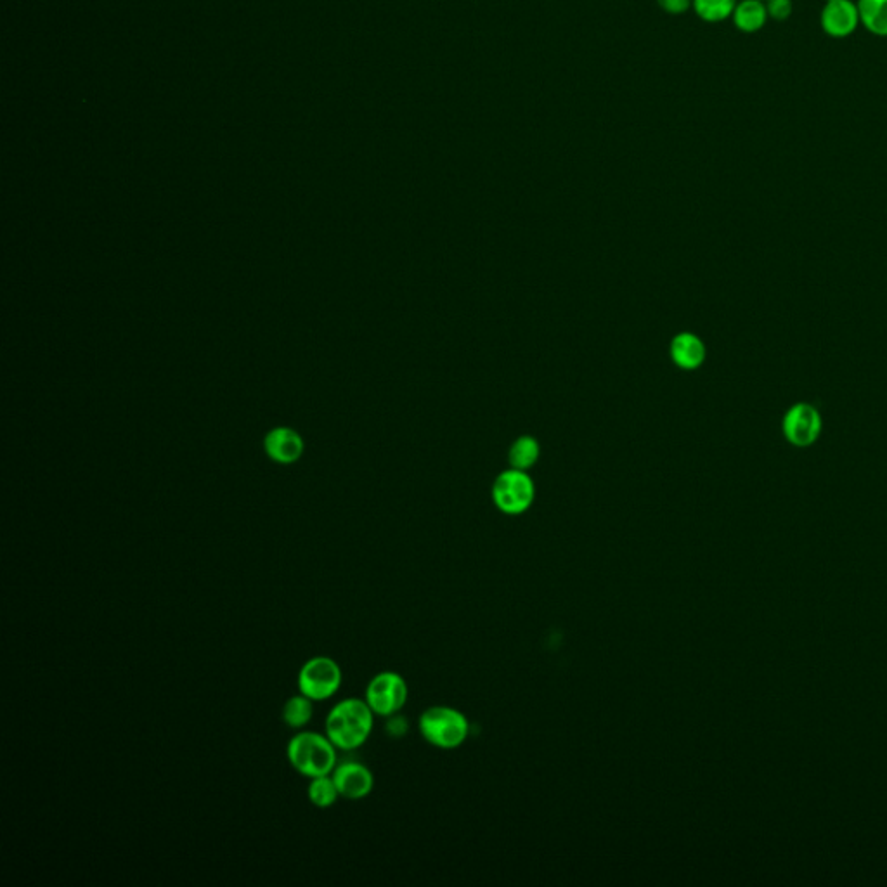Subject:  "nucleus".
I'll return each instance as SVG.
<instances>
[{"instance_id": "nucleus-9", "label": "nucleus", "mask_w": 887, "mask_h": 887, "mask_svg": "<svg viewBox=\"0 0 887 887\" xmlns=\"http://www.w3.org/2000/svg\"><path fill=\"white\" fill-rule=\"evenodd\" d=\"M820 25L823 32L832 39H846L856 32L860 26L858 4L853 0H834L827 2L820 14Z\"/></svg>"}, {"instance_id": "nucleus-20", "label": "nucleus", "mask_w": 887, "mask_h": 887, "mask_svg": "<svg viewBox=\"0 0 887 887\" xmlns=\"http://www.w3.org/2000/svg\"><path fill=\"white\" fill-rule=\"evenodd\" d=\"M385 728H387V733H389L390 737H404L406 732H408V723L399 714H394V716H389V721H387Z\"/></svg>"}, {"instance_id": "nucleus-4", "label": "nucleus", "mask_w": 887, "mask_h": 887, "mask_svg": "<svg viewBox=\"0 0 887 887\" xmlns=\"http://www.w3.org/2000/svg\"><path fill=\"white\" fill-rule=\"evenodd\" d=\"M342 687V669L326 655L312 657L300 667L298 690L312 700H328Z\"/></svg>"}, {"instance_id": "nucleus-18", "label": "nucleus", "mask_w": 887, "mask_h": 887, "mask_svg": "<svg viewBox=\"0 0 887 887\" xmlns=\"http://www.w3.org/2000/svg\"><path fill=\"white\" fill-rule=\"evenodd\" d=\"M764 4H766L770 20L775 21L789 20L792 9H794L792 0H764Z\"/></svg>"}, {"instance_id": "nucleus-8", "label": "nucleus", "mask_w": 887, "mask_h": 887, "mask_svg": "<svg viewBox=\"0 0 887 887\" xmlns=\"http://www.w3.org/2000/svg\"><path fill=\"white\" fill-rule=\"evenodd\" d=\"M331 777L337 784L340 797H345L350 801L370 796L371 790L375 787V777H373L370 768L364 764L356 763V761L337 764Z\"/></svg>"}, {"instance_id": "nucleus-11", "label": "nucleus", "mask_w": 887, "mask_h": 887, "mask_svg": "<svg viewBox=\"0 0 887 887\" xmlns=\"http://www.w3.org/2000/svg\"><path fill=\"white\" fill-rule=\"evenodd\" d=\"M671 357L680 368L695 370L706 359V347L702 344V340L692 333H681L671 344Z\"/></svg>"}, {"instance_id": "nucleus-13", "label": "nucleus", "mask_w": 887, "mask_h": 887, "mask_svg": "<svg viewBox=\"0 0 887 887\" xmlns=\"http://www.w3.org/2000/svg\"><path fill=\"white\" fill-rule=\"evenodd\" d=\"M860 25L875 37H887V0H860Z\"/></svg>"}, {"instance_id": "nucleus-10", "label": "nucleus", "mask_w": 887, "mask_h": 887, "mask_svg": "<svg viewBox=\"0 0 887 887\" xmlns=\"http://www.w3.org/2000/svg\"><path fill=\"white\" fill-rule=\"evenodd\" d=\"M302 447H304L302 439L290 428H278L267 435V454L271 456L272 460L283 463V465H290L293 461H297L302 454Z\"/></svg>"}, {"instance_id": "nucleus-14", "label": "nucleus", "mask_w": 887, "mask_h": 887, "mask_svg": "<svg viewBox=\"0 0 887 887\" xmlns=\"http://www.w3.org/2000/svg\"><path fill=\"white\" fill-rule=\"evenodd\" d=\"M312 702L314 700L305 697L304 693H298V695H293V697L286 700L285 706H283V721H285V725L288 728H295V730H300V728L309 725L312 714H314Z\"/></svg>"}, {"instance_id": "nucleus-16", "label": "nucleus", "mask_w": 887, "mask_h": 887, "mask_svg": "<svg viewBox=\"0 0 887 887\" xmlns=\"http://www.w3.org/2000/svg\"><path fill=\"white\" fill-rule=\"evenodd\" d=\"M338 797H340V792H338L337 784H335V780H333L331 775L311 778L309 799H311V803L316 808L328 810L333 804L337 803Z\"/></svg>"}, {"instance_id": "nucleus-1", "label": "nucleus", "mask_w": 887, "mask_h": 887, "mask_svg": "<svg viewBox=\"0 0 887 887\" xmlns=\"http://www.w3.org/2000/svg\"><path fill=\"white\" fill-rule=\"evenodd\" d=\"M375 725V713L363 699H345L338 702L326 716V735L340 751H354L370 739Z\"/></svg>"}, {"instance_id": "nucleus-2", "label": "nucleus", "mask_w": 887, "mask_h": 887, "mask_svg": "<svg viewBox=\"0 0 887 887\" xmlns=\"http://www.w3.org/2000/svg\"><path fill=\"white\" fill-rule=\"evenodd\" d=\"M286 756L302 777L331 775L337 768V745L326 733L300 732L288 742Z\"/></svg>"}, {"instance_id": "nucleus-12", "label": "nucleus", "mask_w": 887, "mask_h": 887, "mask_svg": "<svg viewBox=\"0 0 887 887\" xmlns=\"http://www.w3.org/2000/svg\"><path fill=\"white\" fill-rule=\"evenodd\" d=\"M733 25L742 33H756L763 30L770 20L764 0H740L732 14Z\"/></svg>"}, {"instance_id": "nucleus-5", "label": "nucleus", "mask_w": 887, "mask_h": 887, "mask_svg": "<svg viewBox=\"0 0 887 887\" xmlns=\"http://www.w3.org/2000/svg\"><path fill=\"white\" fill-rule=\"evenodd\" d=\"M408 697V683L401 674L394 673V671H383L371 678L368 687H366L364 700L368 702V706L376 716L389 718V716L401 713L402 707L406 706V702H408Z\"/></svg>"}, {"instance_id": "nucleus-6", "label": "nucleus", "mask_w": 887, "mask_h": 887, "mask_svg": "<svg viewBox=\"0 0 887 887\" xmlns=\"http://www.w3.org/2000/svg\"><path fill=\"white\" fill-rule=\"evenodd\" d=\"M536 489L524 470H508L499 475L493 486V499L496 506L506 515H520L527 512L534 503Z\"/></svg>"}, {"instance_id": "nucleus-19", "label": "nucleus", "mask_w": 887, "mask_h": 887, "mask_svg": "<svg viewBox=\"0 0 887 887\" xmlns=\"http://www.w3.org/2000/svg\"><path fill=\"white\" fill-rule=\"evenodd\" d=\"M655 2L664 13L671 14V16L685 14L693 6V0H655Z\"/></svg>"}, {"instance_id": "nucleus-3", "label": "nucleus", "mask_w": 887, "mask_h": 887, "mask_svg": "<svg viewBox=\"0 0 887 887\" xmlns=\"http://www.w3.org/2000/svg\"><path fill=\"white\" fill-rule=\"evenodd\" d=\"M418 728L428 744L444 751L458 749L470 735L467 716L449 706L428 707L418 719Z\"/></svg>"}, {"instance_id": "nucleus-7", "label": "nucleus", "mask_w": 887, "mask_h": 887, "mask_svg": "<svg viewBox=\"0 0 887 887\" xmlns=\"http://www.w3.org/2000/svg\"><path fill=\"white\" fill-rule=\"evenodd\" d=\"M822 432V416L810 404H796L784 418V434L794 446H810Z\"/></svg>"}, {"instance_id": "nucleus-15", "label": "nucleus", "mask_w": 887, "mask_h": 887, "mask_svg": "<svg viewBox=\"0 0 887 887\" xmlns=\"http://www.w3.org/2000/svg\"><path fill=\"white\" fill-rule=\"evenodd\" d=\"M739 0H693V11L706 23H721L732 18Z\"/></svg>"}, {"instance_id": "nucleus-17", "label": "nucleus", "mask_w": 887, "mask_h": 887, "mask_svg": "<svg viewBox=\"0 0 887 887\" xmlns=\"http://www.w3.org/2000/svg\"><path fill=\"white\" fill-rule=\"evenodd\" d=\"M539 458L538 442L531 437H520L510 449V463L517 470L531 468Z\"/></svg>"}, {"instance_id": "nucleus-21", "label": "nucleus", "mask_w": 887, "mask_h": 887, "mask_svg": "<svg viewBox=\"0 0 887 887\" xmlns=\"http://www.w3.org/2000/svg\"><path fill=\"white\" fill-rule=\"evenodd\" d=\"M827 2H834V0H825V4H827Z\"/></svg>"}]
</instances>
